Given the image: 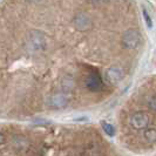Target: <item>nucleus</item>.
I'll return each instance as SVG.
<instances>
[{
  "mask_svg": "<svg viewBox=\"0 0 156 156\" xmlns=\"http://www.w3.org/2000/svg\"><path fill=\"white\" fill-rule=\"evenodd\" d=\"M141 40H142V37H141L140 31L136 28H130L123 33L121 39V45L126 49H135L141 44Z\"/></svg>",
  "mask_w": 156,
  "mask_h": 156,
  "instance_id": "f257e3e1",
  "label": "nucleus"
},
{
  "mask_svg": "<svg viewBox=\"0 0 156 156\" xmlns=\"http://www.w3.org/2000/svg\"><path fill=\"white\" fill-rule=\"evenodd\" d=\"M86 87L92 92H98L102 88V80L96 73L90 74L86 80Z\"/></svg>",
  "mask_w": 156,
  "mask_h": 156,
  "instance_id": "0eeeda50",
  "label": "nucleus"
},
{
  "mask_svg": "<svg viewBox=\"0 0 156 156\" xmlns=\"http://www.w3.org/2000/svg\"><path fill=\"white\" fill-rule=\"evenodd\" d=\"M144 139L148 143H154L156 142V129L155 128H148L144 132Z\"/></svg>",
  "mask_w": 156,
  "mask_h": 156,
  "instance_id": "6e6552de",
  "label": "nucleus"
},
{
  "mask_svg": "<svg viewBox=\"0 0 156 156\" xmlns=\"http://www.w3.org/2000/svg\"><path fill=\"white\" fill-rule=\"evenodd\" d=\"M30 41L38 51H44L46 48V37L41 31H32L30 33Z\"/></svg>",
  "mask_w": 156,
  "mask_h": 156,
  "instance_id": "39448f33",
  "label": "nucleus"
},
{
  "mask_svg": "<svg viewBox=\"0 0 156 156\" xmlns=\"http://www.w3.org/2000/svg\"><path fill=\"white\" fill-rule=\"evenodd\" d=\"M143 14H144V18H146V21H147V25H148V27L151 28V26H153V23H151V18L149 16V14L147 13V11L146 9H143Z\"/></svg>",
  "mask_w": 156,
  "mask_h": 156,
  "instance_id": "9b49d317",
  "label": "nucleus"
},
{
  "mask_svg": "<svg viewBox=\"0 0 156 156\" xmlns=\"http://www.w3.org/2000/svg\"><path fill=\"white\" fill-rule=\"evenodd\" d=\"M68 100L67 98L61 93L53 94L49 99H48V106L53 109H62L67 106Z\"/></svg>",
  "mask_w": 156,
  "mask_h": 156,
  "instance_id": "423d86ee",
  "label": "nucleus"
},
{
  "mask_svg": "<svg viewBox=\"0 0 156 156\" xmlns=\"http://www.w3.org/2000/svg\"><path fill=\"white\" fill-rule=\"evenodd\" d=\"M150 121V117L146 112H136L130 117V126L136 130H142L147 128Z\"/></svg>",
  "mask_w": 156,
  "mask_h": 156,
  "instance_id": "f03ea898",
  "label": "nucleus"
},
{
  "mask_svg": "<svg viewBox=\"0 0 156 156\" xmlns=\"http://www.w3.org/2000/svg\"><path fill=\"white\" fill-rule=\"evenodd\" d=\"M74 27L80 32H86L92 27V19L85 12H80L74 16Z\"/></svg>",
  "mask_w": 156,
  "mask_h": 156,
  "instance_id": "7ed1b4c3",
  "label": "nucleus"
},
{
  "mask_svg": "<svg viewBox=\"0 0 156 156\" xmlns=\"http://www.w3.org/2000/svg\"><path fill=\"white\" fill-rule=\"evenodd\" d=\"M106 80L110 85H117L123 79V69L119 66H113L106 70Z\"/></svg>",
  "mask_w": 156,
  "mask_h": 156,
  "instance_id": "20e7f679",
  "label": "nucleus"
},
{
  "mask_svg": "<svg viewBox=\"0 0 156 156\" xmlns=\"http://www.w3.org/2000/svg\"><path fill=\"white\" fill-rule=\"evenodd\" d=\"M148 106H149V108H150V109H153V110H155L156 112V95H154V96L149 100Z\"/></svg>",
  "mask_w": 156,
  "mask_h": 156,
  "instance_id": "9d476101",
  "label": "nucleus"
},
{
  "mask_svg": "<svg viewBox=\"0 0 156 156\" xmlns=\"http://www.w3.org/2000/svg\"><path fill=\"white\" fill-rule=\"evenodd\" d=\"M26 1H28V2H32V4H34V2H39L40 0H26Z\"/></svg>",
  "mask_w": 156,
  "mask_h": 156,
  "instance_id": "f8f14e48",
  "label": "nucleus"
},
{
  "mask_svg": "<svg viewBox=\"0 0 156 156\" xmlns=\"http://www.w3.org/2000/svg\"><path fill=\"white\" fill-rule=\"evenodd\" d=\"M102 128H103V130H105V133L107 134L108 136H114V134H115V129H114V127L113 125H110L108 122H102Z\"/></svg>",
  "mask_w": 156,
  "mask_h": 156,
  "instance_id": "1a4fd4ad",
  "label": "nucleus"
}]
</instances>
